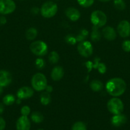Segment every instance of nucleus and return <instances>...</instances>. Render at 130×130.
Segmentation results:
<instances>
[{
    "label": "nucleus",
    "instance_id": "nucleus-32",
    "mask_svg": "<svg viewBox=\"0 0 130 130\" xmlns=\"http://www.w3.org/2000/svg\"><path fill=\"white\" fill-rule=\"evenodd\" d=\"M30 110H31L29 107L27 106V105H25V106H23L22 107L20 112H21V114L22 116H28L29 114V113H30Z\"/></svg>",
    "mask_w": 130,
    "mask_h": 130
},
{
    "label": "nucleus",
    "instance_id": "nucleus-8",
    "mask_svg": "<svg viewBox=\"0 0 130 130\" xmlns=\"http://www.w3.org/2000/svg\"><path fill=\"white\" fill-rule=\"evenodd\" d=\"M16 5L13 0H0V14L7 15L14 12Z\"/></svg>",
    "mask_w": 130,
    "mask_h": 130
},
{
    "label": "nucleus",
    "instance_id": "nucleus-35",
    "mask_svg": "<svg viewBox=\"0 0 130 130\" xmlns=\"http://www.w3.org/2000/svg\"><path fill=\"white\" fill-rule=\"evenodd\" d=\"M45 90L47 91V92L51 93L52 91V90H53V88H52V87L51 86H47Z\"/></svg>",
    "mask_w": 130,
    "mask_h": 130
},
{
    "label": "nucleus",
    "instance_id": "nucleus-26",
    "mask_svg": "<svg viewBox=\"0 0 130 130\" xmlns=\"http://www.w3.org/2000/svg\"><path fill=\"white\" fill-rule=\"evenodd\" d=\"M71 130H87V128L83 122L78 121L73 125Z\"/></svg>",
    "mask_w": 130,
    "mask_h": 130
},
{
    "label": "nucleus",
    "instance_id": "nucleus-6",
    "mask_svg": "<svg viewBox=\"0 0 130 130\" xmlns=\"http://www.w3.org/2000/svg\"><path fill=\"white\" fill-rule=\"evenodd\" d=\"M30 50L32 53L37 56H43L47 54L48 47L47 44L42 41H36L31 44Z\"/></svg>",
    "mask_w": 130,
    "mask_h": 130
},
{
    "label": "nucleus",
    "instance_id": "nucleus-18",
    "mask_svg": "<svg viewBox=\"0 0 130 130\" xmlns=\"http://www.w3.org/2000/svg\"><path fill=\"white\" fill-rule=\"evenodd\" d=\"M90 88L93 91H99L103 89V83L99 80H93L90 83Z\"/></svg>",
    "mask_w": 130,
    "mask_h": 130
},
{
    "label": "nucleus",
    "instance_id": "nucleus-16",
    "mask_svg": "<svg viewBox=\"0 0 130 130\" xmlns=\"http://www.w3.org/2000/svg\"><path fill=\"white\" fill-rule=\"evenodd\" d=\"M64 73V69L62 67L56 66V67H54L51 72V77L54 81H59L63 77Z\"/></svg>",
    "mask_w": 130,
    "mask_h": 130
},
{
    "label": "nucleus",
    "instance_id": "nucleus-37",
    "mask_svg": "<svg viewBox=\"0 0 130 130\" xmlns=\"http://www.w3.org/2000/svg\"><path fill=\"white\" fill-rule=\"evenodd\" d=\"M4 111V106L2 104L0 103V114H2Z\"/></svg>",
    "mask_w": 130,
    "mask_h": 130
},
{
    "label": "nucleus",
    "instance_id": "nucleus-14",
    "mask_svg": "<svg viewBox=\"0 0 130 130\" xmlns=\"http://www.w3.org/2000/svg\"><path fill=\"white\" fill-rule=\"evenodd\" d=\"M65 14L66 17L71 21H76L80 17V13L77 9L73 7L68 8L65 11Z\"/></svg>",
    "mask_w": 130,
    "mask_h": 130
},
{
    "label": "nucleus",
    "instance_id": "nucleus-12",
    "mask_svg": "<svg viewBox=\"0 0 130 130\" xmlns=\"http://www.w3.org/2000/svg\"><path fill=\"white\" fill-rule=\"evenodd\" d=\"M34 93V91L31 88L28 87V86H24L22 87L18 90L17 93V97L19 99L21 100V99H26L31 98L33 95Z\"/></svg>",
    "mask_w": 130,
    "mask_h": 130
},
{
    "label": "nucleus",
    "instance_id": "nucleus-25",
    "mask_svg": "<svg viewBox=\"0 0 130 130\" xmlns=\"http://www.w3.org/2000/svg\"><path fill=\"white\" fill-rule=\"evenodd\" d=\"M48 60L51 63H56L58 62L59 60V56L57 52L54 51V52H50V53L48 55Z\"/></svg>",
    "mask_w": 130,
    "mask_h": 130
},
{
    "label": "nucleus",
    "instance_id": "nucleus-29",
    "mask_svg": "<svg viewBox=\"0 0 130 130\" xmlns=\"http://www.w3.org/2000/svg\"><path fill=\"white\" fill-rule=\"evenodd\" d=\"M65 41H66V43L71 44V45H73L76 43V38L71 34H68V35L66 36V38H65Z\"/></svg>",
    "mask_w": 130,
    "mask_h": 130
},
{
    "label": "nucleus",
    "instance_id": "nucleus-39",
    "mask_svg": "<svg viewBox=\"0 0 130 130\" xmlns=\"http://www.w3.org/2000/svg\"><path fill=\"white\" fill-rule=\"evenodd\" d=\"M99 1H102V2H107V1H109L110 0H99Z\"/></svg>",
    "mask_w": 130,
    "mask_h": 130
},
{
    "label": "nucleus",
    "instance_id": "nucleus-19",
    "mask_svg": "<svg viewBox=\"0 0 130 130\" xmlns=\"http://www.w3.org/2000/svg\"><path fill=\"white\" fill-rule=\"evenodd\" d=\"M38 34V31L35 28H29L25 32V37L28 40H33L36 38Z\"/></svg>",
    "mask_w": 130,
    "mask_h": 130
},
{
    "label": "nucleus",
    "instance_id": "nucleus-15",
    "mask_svg": "<svg viewBox=\"0 0 130 130\" xmlns=\"http://www.w3.org/2000/svg\"><path fill=\"white\" fill-rule=\"evenodd\" d=\"M127 121V118L123 114H116L114 115L111 119V123H112V125H113L115 127L121 126L123 125L124 124L126 123Z\"/></svg>",
    "mask_w": 130,
    "mask_h": 130
},
{
    "label": "nucleus",
    "instance_id": "nucleus-34",
    "mask_svg": "<svg viewBox=\"0 0 130 130\" xmlns=\"http://www.w3.org/2000/svg\"><path fill=\"white\" fill-rule=\"evenodd\" d=\"M6 23V19L5 17H0V24L4 25Z\"/></svg>",
    "mask_w": 130,
    "mask_h": 130
},
{
    "label": "nucleus",
    "instance_id": "nucleus-7",
    "mask_svg": "<svg viewBox=\"0 0 130 130\" xmlns=\"http://www.w3.org/2000/svg\"><path fill=\"white\" fill-rule=\"evenodd\" d=\"M100 58L98 57H96L94 60V62L87 61L85 63V66L88 69V72H90L93 69H98V72L101 74H104L107 71V67L104 63L99 62Z\"/></svg>",
    "mask_w": 130,
    "mask_h": 130
},
{
    "label": "nucleus",
    "instance_id": "nucleus-27",
    "mask_svg": "<svg viewBox=\"0 0 130 130\" xmlns=\"http://www.w3.org/2000/svg\"><path fill=\"white\" fill-rule=\"evenodd\" d=\"M113 4L115 8L119 10H123L126 7V4L123 0H114Z\"/></svg>",
    "mask_w": 130,
    "mask_h": 130
},
{
    "label": "nucleus",
    "instance_id": "nucleus-30",
    "mask_svg": "<svg viewBox=\"0 0 130 130\" xmlns=\"http://www.w3.org/2000/svg\"><path fill=\"white\" fill-rule=\"evenodd\" d=\"M35 66L38 69H42L45 66V62L42 58H37L35 61Z\"/></svg>",
    "mask_w": 130,
    "mask_h": 130
},
{
    "label": "nucleus",
    "instance_id": "nucleus-4",
    "mask_svg": "<svg viewBox=\"0 0 130 130\" xmlns=\"http://www.w3.org/2000/svg\"><path fill=\"white\" fill-rule=\"evenodd\" d=\"M107 18L105 13L100 10H96L93 11L90 16V21L94 26L97 27H101L107 23Z\"/></svg>",
    "mask_w": 130,
    "mask_h": 130
},
{
    "label": "nucleus",
    "instance_id": "nucleus-23",
    "mask_svg": "<svg viewBox=\"0 0 130 130\" xmlns=\"http://www.w3.org/2000/svg\"><path fill=\"white\" fill-rule=\"evenodd\" d=\"M31 119L35 123H42L43 121V116L39 112H34L31 115Z\"/></svg>",
    "mask_w": 130,
    "mask_h": 130
},
{
    "label": "nucleus",
    "instance_id": "nucleus-38",
    "mask_svg": "<svg viewBox=\"0 0 130 130\" xmlns=\"http://www.w3.org/2000/svg\"><path fill=\"white\" fill-rule=\"evenodd\" d=\"M2 93H3V87L0 86V95H1V94H2Z\"/></svg>",
    "mask_w": 130,
    "mask_h": 130
},
{
    "label": "nucleus",
    "instance_id": "nucleus-36",
    "mask_svg": "<svg viewBox=\"0 0 130 130\" xmlns=\"http://www.w3.org/2000/svg\"><path fill=\"white\" fill-rule=\"evenodd\" d=\"M31 11H32V13H33L37 14L38 13V11H39V9H38V8H36V7L33 8H32Z\"/></svg>",
    "mask_w": 130,
    "mask_h": 130
},
{
    "label": "nucleus",
    "instance_id": "nucleus-1",
    "mask_svg": "<svg viewBox=\"0 0 130 130\" xmlns=\"http://www.w3.org/2000/svg\"><path fill=\"white\" fill-rule=\"evenodd\" d=\"M106 89L111 96L117 97L122 95L126 91V84L122 79L115 77L107 83Z\"/></svg>",
    "mask_w": 130,
    "mask_h": 130
},
{
    "label": "nucleus",
    "instance_id": "nucleus-2",
    "mask_svg": "<svg viewBox=\"0 0 130 130\" xmlns=\"http://www.w3.org/2000/svg\"><path fill=\"white\" fill-rule=\"evenodd\" d=\"M31 85L33 89L36 91L44 90L47 86V78L43 74L36 73L32 77Z\"/></svg>",
    "mask_w": 130,
    "mask_h": 130
},
{
    "label": "nucleus",
    "instance_id": "nucleus-9",
    "mask_svg": "<svg viewBox=\"0 0 130 130\" xmlns=\"http://www.w3.org/2000/svg\"><path fill=\"white\" fill-rule=\"evenodd\" d=\"M78 52L81 56L84 57H89L93 53V48L89 41L80 42L77 47Z\"/></svg>",
    "mask_w": 130,
    "mask_h": 130
},
{
    "label": "nucleus",
    "instance_id": "nucleus-28",
    "mask_svg": "<svg viewBox=\"0 0 130 130\" xmlns=\"http://www.w3.org/2000/svg\"><path fill=\"white\" fill-rule=\"evenodd\" d=\"M77 1L82 7L88 8L93 5L94 0H77Z\"/></svg>",
    "mask_w": 130,
    "mask_h": 130
},
{
    "label": "nucleus",
    "instance_id": "nucleus-3",
    "mask_svg": "<svg viewBox=\"0 0 130 130\" xmlns=\"http://www.w3.org/2000/svg\"><path fill=\"white\" fill-rule=\"evenodd\" d=\"M57 6L52 1H47L42 5L40 12L45 18H51L54 16L57 11Z\"/></svg>",
    "mask_w": 130,
    "mask_h": 130
},
{
    "label": "nucleus",
    "instance_id": "nucleus-5",
    "mask_svg": "<svg viewBox=\"0 0 130 130\" xmlns=\"http://www.w3.org/2000/svg\"><path fill=\"white\" fill-rule=\"evenodd\" d=\"M107 108L110 112L116 115L121 114L124 109V104L122 102L117 98H113L108 101Z\"/></svg>",
    "mask_w": 130,
    "mask_h": 130
},
{
    "label": "nucleus",
    "instance_id": "nucleus-21",
    "mask_svg": "<svg viewBox=\"0 0 130 130\" xmlns=\"http://www.w3.org/2000/svg\"><path fill=\"white\" fill-rule=\"evenodd\" d=\"M50 100L51 98L49 93L46 91V92L42 93V95H40V102L43 105H47L48 104H49Z\"/></svg>",
    "mask_w": 130,
    "mask_h": 130
},
{
    "label": "nucleus",
    "instance_id": "nucleus-11",
    "mask_svg": "<svg viewBox=\"0 0 130 130\" xmlns=\"http://www.w3.org/2000/svg\"><path fill=\"white\" fill-rule=\"evenodd\" d=\"M31 123L28 116H22L18 119L16 123V128L17 130H29Z\"/></svg>",
    "mask_w": 130,
    "mask_h": 130
},
{
    "label": "nucleus",
    "instance_id": "nucleus-13",
    "mask_svg": "<svg viewBox=\"0 0 130 130\" xmlns=\"http://www.w3.org/2000/svg\"><path fill=\"white\" fill-rule=\"evenodd\" d=\"M12 80L11 74L6 71H0V86L5 87L10 85Z\"/></svg>",
    "mask_w": 130,
    "mask_h": 130
},
{
    "label": "nucleus",
    "instance_id": "nucleus-31",
    "mask_svg": "<svg viewBox=\"0 0 130 130\" xmlns=\"http://www.w3.org/2000/svg\"><path fill=\"white\" fill-rule=\"evenodd\" d=\"M122 48L124 52H130V41L126 40L123 42L122 45Z\"/></svg>",
    "mask_w": 130,
    "mask_h": 130
},
{
    "label": "nucleus",
    "instance_id": "nucleus-24",
    "mask_svg": "<svg viewBox=\"0 0 130 130\" xmlns=\"http://www.w3.org/2000/svg\"><path fill=\"white\" fill-rule=\"evenodd\" d=\"M3 101L5 105H11L15 102V96L11 94H8L5 96L3 99Z\"/></svg>",
    "mask_w": 130,
    "mask_h": 130
},
{
    "label": "nucleus",
    "instance_id": "nucleus-33",
    "mask_svg": "<svg viewBox=\"0 0 130 130\" xmlns=\"http://www.w3.org/2000/svg\"><path fill=\"white\" fill-rule=\"evenodd\" d=\"M6 126V122L3 118L0 117V130H4Z\"/></svg>",
    "mask_w": 130,
    "mask_h": 130
},
{
    "label": "nucleus",
    "instance_id": "nucleus-40",
    "mask_svg": "<svg viewBox=\"0 0 130 130\" xmlns=\"http://www.w3.org/2000/svg\"><path fill=\"white\" fill-rule=\"evenodd\" d=\"M38 130H43V129H38Z\"/></svg>",
    "mask_w": 130,
    "mask_h": 130
},
{
    "label": "nucleus",
    "instance_id": "nucleus-20",
    "mask_svg": "<svg viewBox=\"0 0 130 130\" xmlns=\"http://www.w3.org/2000/svg\"><path fill=\"white\" fill-rule=\"evenodd\" d=\"M90 38H91L93 41L96 42L99 41V39H101V33L99 32V29H98V27L96 26L93 27Z\"/></svg>",
    "mask_w": 130,
    "mask_h": 130
},
{
    "label": "nucleus",
    "instance_id": "nucleus-22",
    "mask_svg": "<svg viewBox=\"0 0 130 130\" xmlns=\"http://www.w3.org/2000/svg\"><path fill=\"white\" fill-rule=\"evenodd\" d=\"M88 34H89V32L88 30H87L86 29H82L80 31V32L78 34V35L76 36L75 38H76V41L78 42H82L84 41L85 39L87 37Z\"/></svg>",
    "mask_w": 130,
    "mask_h": 130
},
{
    "label": "nucleus",
    "instance_id": "nucleus-10",
    "mask_svg": "<svg viewBox=\"0 0 130 130\" xmlns=\"http://www.w3.org/2000/svg\"><path fill=\"white\" fill-rule=\"evenodd\" d=\"M117 32L122 38H127L130 35V24L127 20H122L117 26Z\"/></svg>",
    "mask_w": 130,
    "mask_h": 130
},
{
    "label": "nucleus",
    "instance_id": "nucleus-17",
    "mask_svg": "<svg viewBox=\"0 0 130 130\" xmlns=\"http://www.w3.org/2000/svg\"><path fill=\"white\" fill-rule=\"evenodd\" d=\"M103 36L108 41H113L116 38V32L113 27L107 26L103 29L102 31Z\"/></svg>",
    "mask_w": 130,
    "mask_h": 130
}]
</instances>
